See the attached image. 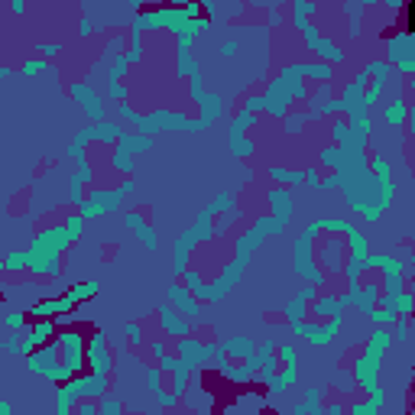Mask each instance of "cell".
<instances>
[{"mask_svg":"<svg viewBox=\"0 0 415 415\" xmlns=\"http://www.w3.org/2000/svg\"><path fill=\"white\" fill-rule=\"evenodd\" d=\"M409 26H415V4L409 7Z\"/></svg>","mask_w":415,"mask_h":415,"instance_id":"1","label":"cell"}]
</instances>
